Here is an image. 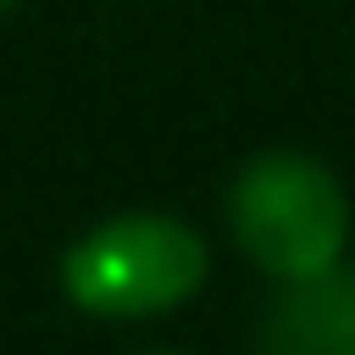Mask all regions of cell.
Listing matches in <instances>:
<instances>
[{
    "label": "cell",
    "mask_w": 355,
    "mask_h": 355,
    "mask_svg": "<svg viewBox=\"0 0 355 355\" xmlns=\"http://www.w3.org/2000/svg\"><path fill=\"white\" fill-rule=\"evenodd\" d=\"M225 232H232L239 261L268 283H312L348 261L355 247V203L348 182L319 153L297 145H268V153L239 159L225 182Z\"/></svg>",
    "instance_id": "1"
},
{
    "label": "cell",
    "mask_w": 355,
    "mask_h": 355,
    "mask_svg": "<svg viewBox=\"0 0 355 355\" xmlns=\"http://www.w3.org/2000/svg\"><path fill=\"white\" fill-rule=\"evenodd\" d=\"M203 283H211V239L174 211H116L58 247V297L102 327L167 319Z\"/></svg>",
    "instance_id": "2"
},
{
    "label": "cell",
    "mask_w": 355,
    "mask_h": 355,
    "mask_svg": "<svg viewBox=\"0 0 355 355\" xmlns=\"http://www.w3.org/2000/svg\"><path fill=\"white\" fill-rule=\"evenodd\" d=\"M254 355H355V261L283 283L254 327Z\"/></svg>",
    "instance_id": "3"
},
{
    "label": "cell",
    "mask_w": 355,
    "mask_h": 355,
    "mask_svg": "<svg viewBox=\"0 0 355 355\" xmlns=\"http://www.w3.org/2000/svg\"><path fill=\"white\" fill-rule=\"evenodd\" d=\"M138 355H189V348H138Z\"/></svg>",
    "instance_id": "4"
},
{
    "label": "cell",
    "mask_w": 355,
    "mask_h": 355,
    "mask_svg": "<svg viewBox=\"0 0 355 355\" xmlns=\"http://www.w3.org/2000/svg\"><path fill=\"white\" fill-rule=\"evenodd\" d=\"M15 8H22V0H0V15H15Z\"/></svg>",
    "instance_id": "5"
}]
</instances>
